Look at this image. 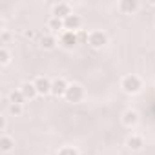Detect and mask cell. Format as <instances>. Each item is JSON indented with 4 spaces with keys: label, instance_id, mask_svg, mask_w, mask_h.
I'll list each match as a JSON object with an SVG mask.
<instances>
[{
    "label": "cell",
    "instance_id": "cell-1",
    "mask_svg": "<svg viewBox=\"0 0 155 155\" xmlns=\"http://www.w3.org/2000/svg\"><path fill=\"white\" fill-rule=\"evenodd\" d=\"M142 88H144V82L135 73H128V75H124L120 79V90L126 95H139L142 91Z\"/></svg>",
    "mask_w": 155,
    "mask_h": 155
},
{
    "label": "cell",
    "instance_id": "cell-2",
    "mask_svg": "<svg viewBox=\"0 0 155 155\" xmlns=\"http://www.w3.org/2000/svg\"><path fill=\"white\" fill-rule=\"evenodd\" d=\"M64 99H66L68 102H71V104H81V102L86 99V90H84L82 84H79V82H69V88H68Z\"/></svg>",
    "mask_w": 155,
    "mask_h": 155
},
{
    "label": "cell",
    "instance_id": "cell-3",
    "mask_svg": "<svg viewBox=\"0 0 155 155\" xmlns=\"http://www.w3.org/2000/svg\"><path fill=\"white\" fill-rule=\"evenodd\" d=\"M110 44V37L106 31L102 29H91L90 31V38H88V46L93 49H102Z\"/></svg>",
    "mask_w": 155,
    "mask_h": 155
},
{
    "label": "cell",
    "instance_id": "cell-4",
    "mask_svg": "<svg viewBox=\"0 0 155 155\" xmlns=\"http://www.w3.org/2000/svg\"><path fill=\"white\" fill-rule=\"evenodd\" d=\"M68 88H69V82L64 79V77H57V79L51 81V95L55 99H64Z\"/></svg>",
    "mask_w": 155,
    "mask_h": 155
},
{
    "label": "cell",
    "instance_id": "cell-5",
    "mask_svg": "<svg viewBox=\"0 0 155 155\" xmlns=\"http://www.w3.org/2000/svg\"><path fill=\"white\" fill-rule=\"evenodd\" d=\"M33 84H35V88H37L38 97H48V95H51V79H48V77H44V75H38V77H35Z\"/></svg>",
    "mask_w": 155,
    "mask_h": 155
},
{
    "label": "cell",
    "instance_id": "cell-6",
    "mask_svg": "<svg viewBox=\"0 0 155 155\" xmlns=\"http://www.w3.org/2000/svg\"><path fill=\"white\" fill-rule=\"evenodd\" d=\"M75 11H73V8H71V4L69 2H57V4H53V8H51V17H57V18H68L69 15H73Z\"/></svg>",
    "mask_w": 155,
    "mask_h": 155
},
{
    "label": "cell",
    "instance_id": "cell-7",
    "mask_svg": "<svg viewBox=\"0 0 155 155\" xmlns=\"http://www.w3.org/2000/svg\"><path fill=\"white\" fill-rule=\"evenodd\" d=\"M120 122L126 126V128H135L139 122H140V113L133 108H128L124 110V113L120 115Z\"/></svg>",
    "mask_w": 155,
    "mask_h": 155
},
{
    "label": "cell",
    "instance_id": "cell-8",
    "mask_svg": "<svg viewBox=\"0 0 155 155\" xmlns=\"http://www.w3.org/2000/svg\"><path fill=\"white\" fill-rule=\"evenodd\" d=\"M58 46L64 48V49H75L79 46V38H77V33H71V31H64L58 35Z\"/></svg>",
    "mask_w": 155,
    "mask_h": 155
},
{
    "label": "cell",
    "instance_id": "cell-9",
    "mask_svg": "<svg viewBox=\"0 0 155 155\" xmlns=\"http://www.w3.org/2000/svg\"><path fill=\"white\" fill-rule=\"evenodd\" d=\"M82 17L81 15H77V13H73V15H69L68 18H64V29L66 31H71V33H77V31H81L82 29Z\"/></svg>",
    "mask_w": 155,
    "mask_h": 155
},
{
    "label": "cell",
    "instance_id": "cell-10",
    "mask_svg": "<svg viewBox=\"0 0 155 155\" xmlns=\"http://www.w3.org/2000/svg\"><path fill=\"white\" fill-rule=\"evenodd\" d=\"M117 8L122 15H135L140 9V2L139 0H120Z\"/></svg>",
    "mask_w": 155,
    "mask_h": 155
},
{
    "label": "cell",
    "instance_id": "cell-11",
    "mask_svg": "<svg viewBox=\"0 0 155 155\" xmlns=\"http://www.w3.org/2000/svg\"><path fill=\"white\" fill-rule=\"evenodd\" d=\"M126 148L130 151H140L144 148V139L142 135H137V133H131L126 137Z\"/></svg>",
    "mask_w": 155,
    "mask_h": 155
},
{
    "label": "cell",
    "instance_id": "cell-12",
    "mask_svg": "<svg viewBox=\"0 0 155 155\" xmlns=\"http://www.w3.org/2000/svg\"><path fill=\"white\" fill-rule=\"evenodd\" d=\"M46 28L49 29L51 35H60V33L66 31L64 29V20L62 18H57V17H49L48 22H46Z\"/></svg>",
    "mask_w": 155,
    "mask_h": 155
},
{
    "label": "cell",
    "instance_id": "cell-13",
    "mask_svg": "<svg viewBox=\"0 0 155 155\" xmlns=\"http://www.w3.org/2000/svg\"><path fill=\"white\" fill-rule=\"evenodd\" d=\"M57 46H58V37H57V35H51V33L42 35V38H40V48H42V49L53 51Z\"/></svg>",
    "mask_w": 155,
    "mask_h": 155
},
{
    "label": "cell",
    "instance_id": "cell-14",
    "mask_svg": "<svg viewBox=\"0 0 155 155\" xmlns=\"http://www.w3.org/2000/svg\"><path fill=\"white\" fill-rule=\"evenodd\" d=\"M18 90L22 91V95L26 97V101H35V99L38 97V93H37V88H35L33 81H31V82H28V81H26V82H22Z\"/></svg>",
    "mask_w": 155,
    "mask_h": 155
},
{
    "label": "cell",
    "instance_id": "cell-15",
    "mask_svg": "<svg viewBox=\"0 0 155 155\" xmlns=\"http://www.w3.org/2000/svg\"><path fill=\"white\" fill-rule=\"evenodd\" d=\"M15 150V139L9 137L8 133L0 135V151L2 153H11Z\"/></svg>",
    "mask_w": 155,
    "mask_h": 155
},
{
    "label": "cell",
    "instance_id": "cell-16",
    "mask_svg": "<svg viewBox=\"0 0 155 155\" xmlns=\"http://www.w3.org/2000/svg\"><path fill=\"white\" fill-rule=\"evenodd\" d=\"M8 101H9V104H20V106H24V104L28 102V101H26V97L22 95V91H20V90H13V91H9Z\"/></svg>",
    "mask_w": 155,
    "mask_h": 155
},
{
    "label": "cell",
    "instance_id": "cell-17",
    "mask_svg": "<svg viewBox=\"0 0 155 155\" xmlns=\"http://www.w3.org/2000/svg\"><path fill=\"white\" fill-rule=\"evenodd\" d=\"M13 62V55H11V51L8 49V48H0V66L2 68H8L9 64Z\"/></svg>",
    "mask_w": 155,
    "mask_h": 155
},
{
    "label": "cell",
    "instance_id": "cell-18",
    "mask_svg": "<svg viewBox=\"0 0 155 155\" xmlns=\"http://www.w3.org/2000/svg\"><path fill=\"white\" fill-rule=\"evenodd\" d=\"M57 155H81V151L77 150L75 146H71V144H66V146H60L58 148Z\"/></svg>",
    "mask_w": 155,
    "mask_h": 155
},
{
    "label": "cell",
    "instance_id": "cell-19",
    "mask_svg": "<svg viewBox=\"0 0 155 155\" xmlns=\"http://www.w3.org/2000/svg\"><path fill=\"white\" fill-rule=\"evenodd\" d=\"M8 111H9V115H13V117H20V115L24 113V106H20V104H9V102H8Z\"/></svg>",
    "mask_w": 155,
    "mask_h": 155
},
{
    "label": "cell",
    "instance_id": "cell-20",
    "mask_svg": "<svg viewBox=\"0 0 155 155\" xmlns=\"http://www.w3.org/2000/svg\"><path fill=\"white\" fill-rule=\"evenodd\" d=\"M77 38H79V44H88L90 31H88V29H81V31H77Z\"/></svg>",
    "mask_w": 155,
    "mask_h": 155
},
{
    "label": "cell",
    "instance_id": "cell-21",
    "mask_svg": "<svg viewBox=\"0 0 155 155\" xmlns=\"http://www.w3.org/2000/svg\"><path fill=\"white\" fill-rule=\"evenodd\" d=\"M8 133V117L6 115H0V135Z\"/></svg>",
    "mask_w": 155,
    "mask_h": 155
},
{
    "label": "cell",
    "instance_id": "cell-22",
    "mask_svg": "<svg viewBox=\"0 0 155 155\" xmlns=\"http://www.w3.org/2000/svg\"><path fill=\"white\" fill-rule=\"evenodd\" d=\"M8 40H9V31H8V29H6V31H0V44L6 48Z\"/></svg>",
    "mask_w": 155,
    "mask_h": 155
},
{
    "label": "cell",
    "instance_id": "cell-23",
    "mask_svg": "<svg viewBox=\"0 0 155 155\" xmlns=\"http://www.w3.org/2000/svg\"><path fill=\"white\" fill-rule=\"evenodd\" d=\"M22 35H24V38H28V40H33L37 33H35V29H24V31H22Z\"/></svg>",
    "mask_w": 155,
    "mask_h": 155
},
{
    "label": "cell",
    "instance_id": "cell-24",
    "mask_svg": "<svg viewBox=\"0 0 155 155\" xmlns=\"http://www.w3.org/2000/svg\"><path fill=\"white\" fill-rule=\"evenodd\" d=\"M150 6H155V0H150V2H148Z\"/></svg>",
    "mask_w": 155,
    "mask_h": 155
},
{
    "label": "cell",
    "instance_id": "cell-25",
    "mask_svg": "<svg viewBox=\"0 0 155 155\" xmlns=\"http://www.w3.org/2000/svg\"><path fill=\"white\" fill-rule=\"evenodd\" d=\"M153 26H155V18H153Z\"/></svg>",
    "mask_w": 155,
    "mask_h": 155
}]
</instances>
